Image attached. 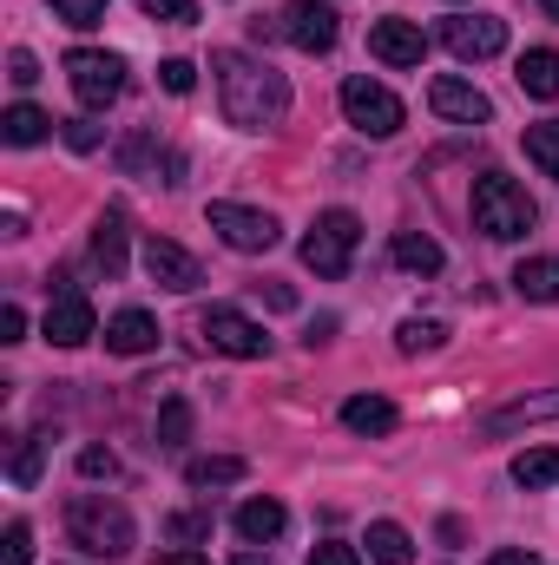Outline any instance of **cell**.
<instances>
[{"label":"cell","instance_id":"8d00e7d4","mask_svg":"<svg viewBox=\"0 0 559 565\" xmlns=\"http://www.w3.org/2000/svg\"><path fill=\"white\" fill-rule=\"evenodd\" d=\"M7 79H13V86H20V93H27V86H33V79H40V60H33V53H27V46H13V53H7Z\"/></svg>","mask_w":559,"mask_h":565},{"label":"cell","instance_id":"d4e9b609","mask_svg":"<svg viewBox=\"0 0 559 565\" xmlns=\"http://www.w3.org/2000/svg\"><path fill=\"white\" fill-rule=\"evenodd\" d=\"M514 487H559V447H527L514 454Z\"/></svg>","mask_w":559,"mask_h":565},{"label":"cell","instance_id":"ee69618b","mask_svg":"<svg viewBox=\"0 0 559 565\" xmlns=\"http://www.w3.org/2000/svg\"><path fill=\"white\" fill-rule=\"evenodd\" d=\"M158 565H211V559H204V553H191V546H178V553H165Z\"/></svg>","mask_w":559,"mask_h":565},{"label":"cell","instance_id":"4dcf8cb0","mask_svg":"<svg viewBox=\"0 0 559 565\" xmlns=\"http://www.w3.org/2000/svg\"><path fill=\"white\" fill-rule=\"evenodd\" d=\"M53 7V20H66V26H106V0H46Z\"/></svg>","mask_w":559,"mask_h":565},{"label":"cell","instance_id":"836d02e7","mask_svg":"<svg viewBox=\"0 0 559 565\" xmlns=\"http://www.w3.org/2000/svg\"><path fill=\"white\" fill-rule=\"evenodd\" d=\"M60 139L73 145V151H99V139H106V132H99L93 119H60Z\"/></svg>","mask_w":559,"mask_h":565},{"label":"cell","instance_id":"74e56055","mask_svg":"<svg viewBox=\"0 0 559 565\" xmlns=\"http://www.w3.org/2000/svg\"><path fill=\"white\" fill-rule=\"evenodd\" d=\"M7 565H33V533H27V520L7 526Z\"/></svg>","mask_w":559,"mask_h":565},{"label":"cell","instance_id":"30bf717a","mask_svg":"<svg viewBox=\"0 0 559 565\" xmlns=\"http://www.w3.org/2000/svg\"><path fill=\"white\" fill-rule=\"evenodd\" d=\"M277 33L296 46V53H329V46L342 40V20H336L329 0H289V7L277 13Z\"/></svg>","mask_w":559,"mask_h":565},{"label":"cell","instance_id":"ba28073f","mask_svg":"<svg viewBox=\"0 0 559 565\" xmlns=\"http://www.w3.org/2000/svg\"><path fill=\"white\" fill-rule=\"evenodd\" d=\"M198 335H204L218 355H238V362H264V355H271L264 322H251L244 309H224V302H211V309L198 316Z\"/></svg>","mask_w":559,"mask_h":565},{"label":"cell","instance_id":"9c48e42d","mask_svg":"<svg viewBox=\"0 0 559 565\" xmlns=\"http://www.w3.org/2000/svg\"><path fill=\"white\" fill-rule=\"evenodd\" d=\"M46 289H53V302H46V342H53V349H80V342H93V335H99V316H93L86 289L66 282V277H53Z\"/></svg>","mask_w":559,"mask_h":565},{"label":"cell","instance_id":"5bb4252c","mask_svg":"<svg viewBox=\"0 0 559 565\" xmlns=\"http://www.w3.org/2000/svg\"><path fill=\"white\" fill-rule=\"evenodd\" d=\"M369 53L382 60V66H421L428 60V33H421V20H402V13H389V20H376L369 26Z\"/></svg>","mask_w":559,"mask_h":565},{"label":"cell","instance_id":"4fadbf2b","mask_svg":"<svg viewBox=\"0 0 559 565\" xmlns=\"http://www.w3.org/2000/svg\"><path fill=\"white\" fill-rule=\"evenodd\" d=\"M428 106H434V119H447V126H487V119H494V99H487L481 86L454 79V73H441V79L428 86Z\"/></svg>","mask_w":559,"mask_h":565},{"label":"cell","instance_id":"f1b7e54d","mask_svg":"<svg viewBox=\"0 0 559 565\" xmlns=\"http://www.w3.org/2000/svg\"><path fill=\"white\" fill-rule=\"evenodd\" d=\"M184 440H191V402L171 395V402L158 408V447H184Z\"/></svg>","mask_w":559,"mask_h":565},{"label":"cell","instance_id":"6da1fadb","mask_svg":"<svg viewBox=\"0 0 559 565\" xmlns=\"http://www.w3.org/2000/svg\"><path fill=\"white\" fill-rule=\"evenodd\" d=\"M211 73H218V106L238 132H271L289 119V79L271 60L224 46V53H211Z\"/></svg>","mask_w":559,"mask_h":565},{"label":"cell","instance_id":"83f0119b","mask_svg":"<svg viewBox=\"0 0 559 565\" xmlns=\"http://www.w3.org/2000/svg\"><path fill=\"white\" fill-rule=\"evenodd\" d=\"M527 158H534L547 178H559V119H540V126H527Z\"/></svg>","mask_w":559,"mask_h":565},{"label":"cell","instance_id":"3957f363","mask_svg":"<svg viewBox=\"0 0 559 565\" xmlns=\"http://www.w3.org/2000/svg\"><path fill=\"white\" fill-rule=\"evenodd\" d=\"M534 224H540V211H534V198H527L507 171H481V178H474V231H481V237L514 244V237H527Z\"/></svg>","mask_w":559,"mask_h":565},{"label":"cell","instance_id":"bcb514c9","mask_svg":"<svg viewBox=\"0 0 559 565\" xmlns=\"http://www.w3.org/2000/svg\"><path fill=\"white\" fill-rule=\"evenodd\" d=\"M540 7H547V13H553V20H559V0H540Z\"/></svg>","mask_w":559,"mask_h":565},{"label":"cell","instance_id":"4316f807","mask_svg":"<svg viewBox=\"0 0 559 565\" xmlns=\"http://www.w3.org/2000/svg\"><path fill=\"white\" fill-rule=\"evenodd\" d=\"M40 454H46V440H40V434L13 440V454H7V480H13V487H33V480H40Z\"/></svg>","mask_w":559,"mask_h":565},{"label":"cell","instance_id":"d6a6232c","mask_svg":"<svg viewBox=\"0 0 559 565\" xmlns=\"http://www.w3.org/2000/svg\"><path fill=\"white\" fill-rule=\"evenodd\" d=\"M151 158H158V139H151V132H133V139L119 145V171H133V178H139Z\"/></svg>","mask_w":559,"mask_h":565},{"label":"cell","instance_id":"8992f818","mask_svg":"<svg viewBox=\"0 0 559 565\" xmlns=\"http://www.w3.org/2000/svg\"><path fill=\"white\" fill-rule=\"evenodd\" d=\"M204 224H211L238 257H264V250H277V237H283V224L271 211H251V204H231V198L204 204Z\"/></svg>","mask_w":559,"mask_h":565},{"label":"cell","instance_id":"7402d4cb","mask_svg":"<svg viewBox=\"0 0 559 565\" xmlns=\"http://www.w3.org/2000/svg\"><path fill=\"white\" fill-rule=\"evenodd\" d=\"M53 126H60V119H46V113H40V106H27V99L0 113V139H7V145H40Z\"/></svg>","mask_w":559,"mask_h":565},{"label":"cell","instance_id":"ac0fdd59","mask_svg":"<svg viewBox=\"0 0 559 565\" xmlns=\"http://www.w3.org/2000/svg\"><path fill=\"white\" fill-rule=\"evenodd\" d=\"M231 526H238V540H244V546H271L283 526H289V513H283V500H244Z\"/></svg>","mask_w":559,"mask_h":565},{"label":"cell","instance_id":"b9f144b4","mask_svg":"<svg viewBox=\"0 0 559 565\" xmlns=\"http://www.w3.org/2000/svg\"><path fill=\"white\" fill-rule=\"evenodd\" d=\"M257 296H264V309H296V289L289 282H257Z\"/></svg>","mask_w":559,"mask_h":565},{"label":"cell","instance_id":"7a4b0ae2","mask_svg":"<svg viewBox=\"0 0 559 565\" xmlns=\"http://www.w3.org/2000/svg\"><path fill=\"white\" fill-rule=\"evenodd\" d=\"M66 540L86 553V559H133V546H139V526H133V513L119 507V500H106V493H73L66 500Z\"/></svg>","mask_w":559,"mask_h":565},{"label":"cell","instance_id":"484cf974","mask_svg":"<svg viewBox=\"0 0 559 565\" xmlns=\"http://www.w3.org/2000/svg\"><path fill=\"white\" fill-rule=\"evenodd\" d=\"M447 342V322H434V316H409L402 329H395V349L402 355H434Z\"/></svg>","mask_w":559,"mask_h":565},{"label":"cell","instance_id":"7c38bea8","mask_svg":"<svg viewBox=\"0 0 559 565\" xmlns=\"http://www.w3.org/2000/svg\"><path fill=\"white\" fill-rule=\"evenodd\" d=\"M145 277L158 289H171V296H191L204 282V264L184 244H171V237H145Z\"/></svg>","mask_w":559,"mask_h":565},{"label":"cell","instance_id":"277c9868","mask_svg":"<svg viewBox=\"0 0 559 565\" xmlns=\"http://www.w3.org/2000/svg\"><path fill=\"white\" fill-rule=\"evenodd\" d=\"M356 244H362V217H356V211H323V217L303 231V264H309L316 277H349Z\"/></svg>","mask_w":559,"mask_h":565},{"label":"cell","instance_id":"60d3db41","mask_svg":"<svg viewBox=\"0 0 559 565\" xmlns=\"http://www.w3.org/2000/svg\"><path fill=\"white\" fill-rule=\"evenodd\" d=\"M211 533V513H178L171 520V540H204Z\"/></svg>","mask_w":559,"mask_h":565},{"label":"cell","instance_id":"e0dca14e","mask_svg":"<svg viewBox=\"0 0 559 565\" xmlns=\"http://www.w3.org/2000/svg\"><path fill=\"white\" fill-rule=\"evenodd\" d=\"M106 349H113V355H151V349H158V316L119 309V316L106 322Z\"/></svg>","mask_w":559,"mask_h":565},{"label":"cell","instance_id":"f6af8a7d","mask_svg":"<svg viewBox=\"0 0 559 565\" xmlns=\"http://www.w3.org/2000/svg\"><path fill=\"white\" fill-rule=\"evenodd\" d=\"M238 565H271V559H264V553H244V559H238Z\"/></svg>","mask_w":559,"mask_h":565},{"label":"cell","instance_id":"44dd1931","mask_svg":"<svg viewBox=\"0 0 559 565\" xmlns=\"http://www.w3.org/2000/svg\"><path fill=\"white\" fill-rule=\"evenodd\" d=\"M514 289L527 302H559V257H527L514 264Z\"/></svg>","mask_w":559,"mask_h":565},{"label":"cell","instance_id":"cb8c5ba5","mask_svg":"<svg viewBox=\"0 0 559 565\" xmlns=\"http://www.w3.org/2000/svg\"><path fill=\"white\" fill-rule=\"evenodd\" d=\"M369 559L376 565H415V540H409L395 520H376V526H369Z\"/></svg>","mask_w":559,"mask_h":565},{"label":"cell","instance_id":"ffe728a7","mask_svg":"<svg viewBox=\"0 0 559 565\" xmlns=\"http://www.w3.org/2000/svg\"><path fill=\"white\" fill-rule=\"evenodd\" d=\"M520 93L527 99H559V53L553 46H534V53H520Z\"/></svg>","mask_w":559,"mask_h":565},{"label":"cell","instance_id":"8fae6325","mask_svg":"<svg viewBox=\"0 0 559 565\" xmlns=\"http://www.w3.org/2000/svg\"><path fill=\"white\" fill-rule=\"evenodd\" d=\"M441 46L454 53V60H494L500 46H507V20H494V13H447L441 20Z\"/></svg>","mask_w":559,"mask_h":565},{"label":"cell","instance_id":"f35d334b","mask_svg":"<svg viewBox=\"0 0 559 565\" xmlns=\"http://www.w3.org/2000/svg\"><path fill=\"white\" fill-rule=\"evenodd\" d=\"M309 565H362V553H356V546H342V540H323V546L309 553Z\"/></svg>","mask_w":559,"mask_h":565},{"label":"cell","instance_id":"1f68e13d","mask_svg":"<svg viewBox=\"0 0 559 565\" xmlns=\"http://www.w3.org/2000/svg\"><path fill=\"white\" fill-rule=\"evenodd\" d=\"M139 13L165 20V26H198V0H139Z\"/></svg>","mask_w":559,"mask_h":565},{"label":"cell","instance_id":"e575fe53","mask_svg":"<svg viewBox=\"0 0 559 565\" xmlns=\"http://www.w3.org/2000/svg\"><path fill=\"white\" fill-rule=\"evenodd\" d=\"M158 86H165V93H191V86H198V66H191V60H165V66H158Z\"/></svg>","mask_w":559,"mask_h":565},{"label":"cell","instance_id":"9a60e30c","mask_svg":"<svg viewBox=\"0 0 559 565\" xmlns=\"http://www.w3.org/2000/svg\"><path fill=\"white\" fill-rule=\"evenodd\" d=\"M540 422H559V388H540V395H520V402L494 408V415L481 422V434L500 440V434H520V427H540Z\"/></svg>","mask_w":559,"mask_h":565},{"label":"cell","instance_id":"2e32d148","mask_svg":"<svg viewBox=\"0 0 559 565\" xmlns=\"http://www.w3.org/2000/svg\"><path fill=\"white\" fill-rule=\"evenodd\" d=\"M93 270L106 282L126 277V211H119V204L99 211V224H93Z\"/></svg>","mask_w":559,"mask_h":565},{"label":"cell","instance_id":"d590c367","mask_svg":"<svg viewBox=\"0 0 559 565\" xmlns=\"http://www.w3.org/2000/svg\"><path fill=\"white\" fill-rule=\"evenodd\" d=\"M80 473H86V480H113V473H119L113 447H80Z\"/></svg>","mask_w":559,"mask_h":565},{"label":"cell","instance_id":"7bdbcfd3","mask_svg":"<svg viewBox=\"0 0 559 565\" xmlns=\"http://www.w3.org/2000/svg\"><path fill=\"white\" fill-rule=\"evenodd\" d=\"M487 565H540V553H527V546H494Z\"/></svg>","mask_w":559,"mask_h":565},{"label":"cell","instance_id":"603a6c76","mask_svg":"<svg viewBox=\"0 0 559 565\" xmlns=\"http://www.w3.org/2000/svg\"><path fill=\"white\" fill-rule=\"evenodd\" d=\"M389 257H395L402 270H415V277H434V270H441V244H434V237H421V231H395Z\"/></svg>","mask_w":559,"mask_h":565},{"label":"cell","instance_id":"5b68a950","mask_svg":"<svg viewBox=\"0 0 559 565\" xmlns=\"http://www.w3.org/2000/svg\"><path fill=\"white\" fill-rule=\"evenodd\" d=\"M342 119L362 132V139H395L402 132V99L382 86V79H369V73H349L342 79Z\"/></svg>","mask_w":559,"mask_h":565},{"label":"cell","instance_id":"52a82bcc","mask_svg":"<svg viewBox=\"0 0 559 565\" xmlns=\"http://www.w3.org/2000/svg\"><path fill=\"white\" fill-rule=\"evenodd\" d=\"M66 79H73V99H80L86 113H106V106L126 93V60H119V53L73 46V53H66Z\"/></svg>","mask_w":559,"mask_h":565},{"label":"cell","instance_id":"d6986e66","mask_svg":"<svg viewBox=\"0 0 559 565\" xmlns=\"http://www.w3.org/2000/svg\"><path fill=\"white\" fill-rule=\"evenodd\" d=\"M395 422H402V415H395L389 395H349V402H342V427H349V434H395Z\"/></svg>","mask_w":559,"mask_h":565},{"label":"cell","instance_id":"f546056e","mask_svg":"<svg viewBox=\"0 0 559 565\" xmlns=\"http://www.w3.org/2000/svg\"><path fill=\"white\" fill-rule=\"evenodd\" d=\"M184 480H191V487H231V480H244V460H231V454H218V460H191Z\"/></svg>","mask_w":559,"mask_h":565},{"label":"cell","instance_id":"ab89813d","mask_svg":"<svg viewBox=\"0 0 559 565\" xmlns=\"http://www.w3.org/2000/svg\"><path fill=\"white\" fill-rule=\"evenodd\" d=\"M0 342H27V309L20 302H0Z\"/></svg>","mask_w":559,"mask_h":565}]
</instances>
